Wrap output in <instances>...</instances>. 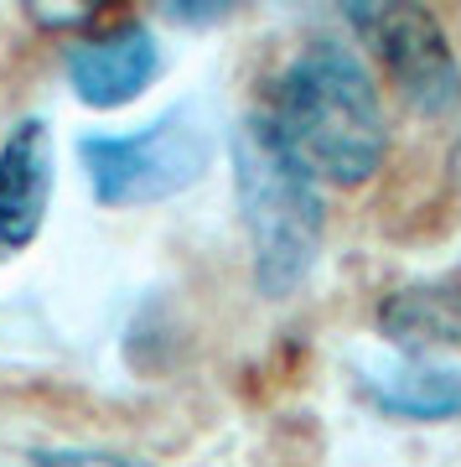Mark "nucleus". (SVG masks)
Returning <instances> with one entry per match:
<instances>
[{
  "mask_svg": "<svg viewBox=\"0 0 461 467\" xmlns=\"http://www.w3.org/2000/svg\"><path fill=\"white\" fill-rule=\"evenodd\" d=\"M379 333L405 358H425L430 348H461V275L415 281L379 306Z\"/></svg>",
  "mask_w": 461,
  "mask_h": 467,
  "instance_id": "0eeeda50",
  "label": "nucleus"
},
{
  "mask_svg": "<svg viewBox=\"0 0 461 467\" xmlns=\"http://www.w3.org/2000/svg\"><path fill=\"white\" fill-rule=\"evenodd\" d=\"M166 16H177V21H218L223 16V5H166Z\"/></svg>",
  "mask_w": 461,
  "mask_h": 467,
  "instance_id": "9d476101",
  "label": "nucleus"
},
{
  "mask_svg": "<svg viewBox=\"0 0 461 467\" xmlns=\"http://www.w3.org/2000/svg\"><path fill=\"white\" fill-rule=\"evenodd\" d=\"M285 150L316 182L327 177L337 187H358L384 167L389 130H384L379 84L353 47L316 36L275 73L270 109Z\"/></svg>",
  "mask_w": 461,
  "mask_h": 467,
  "instance_id": "f257e3e1",
  "label": "nucleus"
},
{
  "mask_svg": "<svg viewBox=\"0 0 461 467\" xmlns=\"http://www.w3.org/2000/svg\"><path fill=\"white\" fill-rule=\"evenodd\" d=\"M52 130L47 119H21L0 146V254L26 250L52 202Z\"/></svg>",
  "mask_w": 461,
  "mask_h": 467,
  "instance_id": "423d86ee",
  "label": "nucleus"
},
{
  "mask_svg": "<svg viewBox=\"0 0 461 467\" xmlns=\"http://www.w3.org/2000/svg\"><path fill=\"white\" fill-rule=\"evenodd\" d=\"M446 182L461 192V130H456V140H451V150H446Z\"/></svg>",
  "mask_w": 461,
  "mask_h": 467,
  "instance_id": "9b49d317",
  "label": "nucleus"
},
{
  "mask_svg": "<svg viewBox=\"0 0 461 467\" xmlns=\"http://www.w3.org/2000/svg\"><path fill=\"white\" fill-rule=\"evenodd\" d=\"M67 84L88 109H119V104L140 99L156 73H161V42L146 21H115L104 32L78 36L63 57Z\"/></svg>",
  "mask_w": 461,
  "mask_h": 467,
  "instance_id": "39448f33",
  "label": "nucleus"
},
{
  "mask_svg": "<svg viewBox=\"0 0 461 467\" xmlns=\"http://www.w3.org/2000/svg\"><path fill=\"white\" fill-rule=\"evenodd\" d=\"M213 146L218 130L202 115V104H171L140 130L78 135V161L88 192L104 208H140V202L177 198L192 182H202V171L213 167Z\"/></svg>",
  "mask_w": 461,
  "mask_h": 467,
  "instance_id": "7ed1b4c3",
  "label": "nucleus"
},
{
  "mask_svg": "<svg viewBox=\"0 0 461 467\" xmlns=\"http://www.w3.org/2000/svg\"><path fill=\"white\" fill-rule=\"evenodd\" d=\"M363 384H368L379 410L405 420H446L461 410V374L425 364V358H405V364L384 368V374H368Z\"/></svg>",
  "mask_w": 461,
  "mask_h": 467,
  "instance_id": "6e6552de",
  "label": "nucleus"
},
{
  "mask_svg": "<svg viewBox=\"0 0 461 467\" xmlns=\"http://www.w3.org/2000/svg\"><path fill=\"white\" fill-rule=\"evenodd\" d=\"M343 16L374 47V57L389 73V84L399 88V99L410 104L415 115L441 119L461 104L456 52H451L441 21L430 16L425 5H410V0L368 5V0H358V5H347Z\"/></svg>",
  "mask_w": 461,
  "mask_h": 467,
  "instance_id": "20e7f679",
  "label": "nucleus"
},
{
  "mask_svg": "<svg viewBox=\"0 0 461 467\" xmlns=\"http://www.w3.org/2000/svg\"><path fill=\"white\" fill-rule=\"evenodd\" d=\"M36 467H156L146 457H125V451H104V447H36Z\"/></svg>",
  "mask_w": 461,
  "mask_h": 467,
  "instance_id": "1a4fd4ad",
  "label": "nucleus"
},
{
  "mask_svg": "<svg viewBox=\"0 0 461 467\" xmlns=\"http://www.w3.org/2000/svg\"><path fill=\"white\" fill-rule=\"evenodd\" d=\"M229 167L260 296H296L312 281L322 234H327L322 182L285 150V140L264 115H244L229 130Z\"/></svg>",
  "mask_w": 461,
  "mask_h": 467,
  "instance_id": "f03ea898",
  "label": "nucleus"
}]
</instances>
